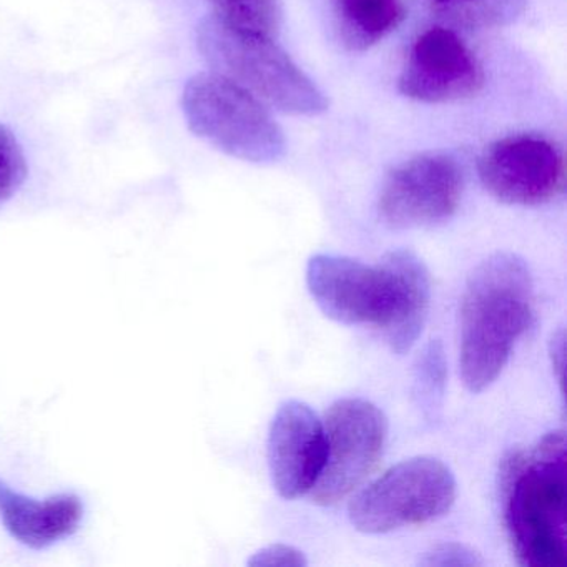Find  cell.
I'll use <instances>...</instances> for the list:
<instances>
[{"label":"cell","mask_w":567,"mask_h":567,"mask_svg":"<svg viewBox=\"0 0 567 567\" xmlns=\"http://www.w3.org/2000/svg\"><path fill=\"white\" fill-rule=\"evenodd\" d=\"M504 519L524 567L567 566V453L564 431L547 433L529 454L503 464Z\"/></svg>","instance_id":"cell-2"},{"label":"cell","mask_w":567,"mask_h":567,"mask_svg":"<svg viewBox=\"0 0 567 567\" xmlns=\"http://www.w3.org/2000/svg\"><path fill=\"white\" fill-rule=\"evenodd\" d=\"M84 504L75 494H58L39 501L24 496L0 481V519L24 546L45 549L81 526Z\"/></svg>","instance_id":"cell-12"},{"label":"cell","mask_w":567,"mask_h":567,"mask_svg":"<svg viewBox=\"0 0 567 567\" xmlns=\"http://www.w3.org/2000/svg\"><path fill=\"white\" fill-rule=\"evenodd\" d=\"M327 461L311 501L333 506L350 496L377 467L388 437V420L380 408L361 398L334 401L324 417Z\"/></svg>","instance_id":"cell-6"},{"label":"cell","mask_w":567,"mask_h":567,"mask_svg":"<svg viewBox=\"0 0 567 567\" xmlns=\"http://www.w3.org/2000/svg\"><path fill=\"white\" fill-rule=\"evenodd\" d=\"M433 2L444 8H457V6L473 4L474 0H433Z\"/></svg>","instance_id":"cell-21"},{"label":"cell","mask_w":567,"mask_h":567,"mask_svg":"<svg viewBox=\"0 0 567 567\" xmlns=\"http://www.w3.org/2000/svg\"><path fill=\"white\" fill-rule=\"evenodd\" d=\"M533 277L514 254H494L467 278L461 298L460 373L477 394L506 367L514 344L533 321Z\"/></svg>","instance_id":"cell-1"},{"label":"cell","mask_w":567,"mask_h":567,"mask_svg":"<svg viewBox=\"0 0 567 567\" xmlns=\"http://www.w3.org/2000/svg\"><path fill=\"white\" fill-rule=\"evenodd\" d=\"M456 499L453 471L433 456H416L388 470L351 499L354 529L384 534L444 516Z\"/></svg>","instance_id":"cell-5"},{"label":"cell","mask_w":567,"mask_h":567,"mask_svg":"<svg viewBox=\"0 0 567 567\" xmlns=\"http://www.w3.org/2000/svg\"><path fill=\"white\" fill-rule=\"evenodd\" d=\"M447 363L440 340L430 341L413 368V400L427 423L440 420L446 394Z\"/></svg>","instance_id":"cell-16"},{"label":"cell","mask_w":567,"mask_h":567,"mask_svg":"<svg viewBox=\"0 0 567 567\" xmlns=\"http://www.w3.org/2000/svg\"><path fill=\"white\" fill-rule=\"evenodd\" d=\"M420 564L427 567H476L484 566V559L464 544L446 543L424 553Z\"/></svg>","instance_id":"cell-18"},{"label":"cell","mask_w":567,"mask_h":567,"mask_svg":"<svg viewBox=\"0 0 567 567\" xmlns=\"http://www.w3.org/2000/svg\"><path fill=\"white\" fill-rule=\"evenodd\" d=\"M221 24L244 34L275 38L284 24L281 0H208Z\"/></svg>","instance_id":"cell-15"},{"label":"cell","mask_w":567,"mask_h":567,"mask_svg":"<svg viewBox=\"0 0 567 567\" xmlns=\"http://www.w3.org/2000/svg\"><path fill=\"white\" fill-rule=\"evenodd\" d=\"M341 44L363 52L386 39L404 19L403 0H328Z\"/></svg>","instance_id":"cell-14"},{"label":"cell","mask_w":567,"mask_h":567,"mask_svg":"<svg viewBox=\"0 0 567 567\" xmlns=\"http://www.w3.org/2000/svg\"><path fill=\"white\" fill-rule=\"evenodd\" d=\"M550 353H553V364L554 370H557V377L559 380H563V370H564V330L557 331L554 334L553 341H550Z\"/></svg>","instance_id":"cell-20"},{"label":"cell","mask_w":567,"mask_h":567,"mask_svg":"<svg viewBox=\"0 0 567 567\" xmlns=\"http://www.w3.org/2000/svg\"><path fill=\"white\" fill-rule=\"evenodd\" d=\"M22 145L8 125L0 124V204L12 197L28 178Z\"/></svg>","instance_id":"cell-17"},{"label":"cell","mask_w":567,"mask_h":567,"mask_svg":"<svg viewBox=\"0 0 567 567\" xmlns=\"http://www.w3.org/2000/svg\"><path fill=\"white\" fill-rule=\"evenodd\" d=\"M394 281V311L384 330L391 351L406 354L423 333L431 305L426 265L411 250H393L380 261Z\"/></svg>","instance_id":"cell-13"},{"label":"cell","mask_w":567,"mask_h":567,"mask_svg":"<svg viewBox=\"0 0 567 567\" xmlns=\"http://www.w3.org/2000/svg\"><path fill=\"white\" fill-rule=\"evenodd\" d=\"M182 111L197 137L238 161L277 164L287 154V138L267 104L217 72L185 84Z\"/></svg>","instance_id":"cell-4"},{"label":"cell","mask_w":567,"mask_h":567,"mask_svg":"<svg viewBox=\"0 0 567 567\" xmlns=\"http://www.w3.org/2000/svg\"><path fill=\"white\" fill-rule=\"evenodd\" d=\"M481 184L496 200L537 207L559 197L566 185L560 148L534 134L511 135L491 144L477 162Z\"/></svg>","instance_id":"cell-8"},{"label":"cell","mask_w":567,"mask_h":567,"mask_svg":"<svg viewBox=\"0 0 567 567\" xmlns=\"http://www.w3.org/2000/svg\"><path fill=\"white\" fill-rule=\"evenodd\" d=\"M271 483L284 499H297L313 489L327 461V433L308 404H280L267 444Z\"/></svg>","instance_id":"cell-11"},{"label":"cell","mask_w":567,"mask_h":567,"mask_svg":"<svg viewBox=\"0 0 567 567\" xmlns=\"http://www.w3.org/2000/svg\"><path fill=\"white\" fill-rule=\"evenodd\" d=\"M463 172L446 154H423L394 167L378 200L381 220L396 230L446 224L463 197Z\"/></svg>","instance_id":"cell-7"},{"label":"cell","mask_w":567,"mask_h":567,"mask_svg":"<svg viewBox=\"0 0 567 567\" xmlns=\"http://www.w3.org/2000/svg\"><path fill=\"white\" fill-rule=\"evenodd\" d=\"M484 71L466 42L446 28H430L411 45L398 91L423 104H451L480 94Z\"/></svg>","instance_id":"cell-10"},{"label":"cell","mask_w":567,"mask_h":567,"mask_svg":"<svg viewBox=\"0 0 567 567\" xmlns=\"http://www.w3.org/2000/svg\"><path fill=\"white\" fill-rule=\"evenodd\" d=\"M197 45L212 72L230 79L284 114L317 117L330 107L327 95L274 38L244 34L207 18L198 24Z\"/></svg>","instance_id":"cell-3"},{"label":"cell","mask_w":567,"mask_h":567,"mask_svg":"<svg viewBox=\"0 0 567 567\" xmlns=\"http://www.w3.org/2000/svg\"><path fill=\"white\" fill-rule=\"evenodd\" d=\"M307 564L305 554L288 544H271L248 559L251 567H305Z\"/></svg>","instance_id":"cell-19"},{"label":"cell","mask_w":567,"mask_h":567,"mask_svg":"<svg viewBox=\"0 0 567 567\" xmlns=\"http://www.w3.org/2000/svg\"><path fill=\"white\" fill-rule=\"evenodd\" d=\"M307 287L324 317L343 324L384 328L393 317L394 281L383 264L318 254L308 260Z\"/></svg>","instance_id":"cell-9"}]
</instances>
